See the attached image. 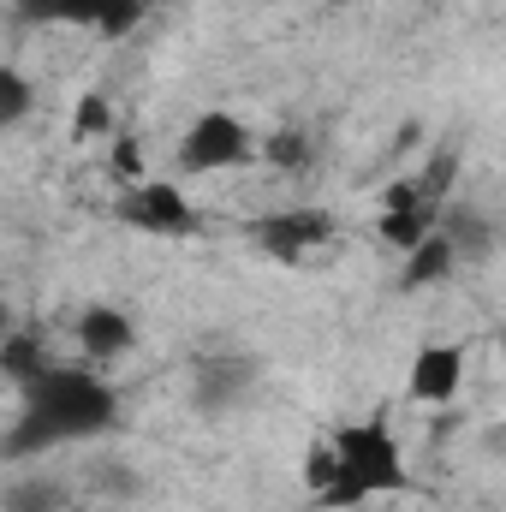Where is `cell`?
<instances>
[{
	"label": "cell",
	"instance_id": "obj_1",
	"mask_svg": "<svg viewBox=\"0 0 506 512\" xmlns=\"http://www.w3.org/2000/svg\"><path fill=\"white\" fill-rule=\"evenodd\" d=\"M120 423V393L84 364H48L30 387H18V417L6 429V459H36L48 447L102 441Z\"/></svg>",
	"mask_w": 506,
	"mask_h": 512
},
{
	"label": "cell",
	"instance_id": "obj_2",
	"mask_svg": "<svg viewBox=\"0 0 506 512\" xmlns=\"http://www.w3.org/2000/svg\"><path fill=\"white\" fill-rule=\"evenodd\" d=\"M334 477L316 489V507L352 512L376 495H405L411 471H405V447L387 429V417H364V423H340L334 435Z\"/></svg>",
	"mask_w": 506,
	"mask_h": 512
},
{
	"label": "cell",
	"instance_id": "obj_3",
	"mask_svg": "<svg viewBox=\"0 0 506 512\" xmlns=\"http://www.w3.org/2000/svg\"><path fill=\"white\" fill-rule=\"evenodd\" d=\"M256 155H262V143H256L251 126H245L239 114H227V108H209V114H197V120H191V131L179 137V149H173L179 173H191V179H209V173L251 167Z\"/></svg>",
	"mask_w": 506,
	"mask_h": 512
},
{
	"label": "cell",
	"instance_id": "obj_4",
	"mask_svg": "<svg viewBox=\"0 0 506 512\" xmlns=\"http://www.w3.org/2000/svg\"><path fill=\"white\" fill-rule=\"evenodd\" d=\"M114 221L143 233V239H191L203 221L191 209V197L173 179H131L126 191L114 197Z\"/></svg>",
	"mask_w": 506,
	"mask_h": 512
},
{
	"label": "cell",
	"instance_id": "obj_5",
	"mask_svg": "<svg viewBox=\"0 0 506 512\" xmlns=\"http://www.w3.org/2000/svg\"><path fill=\"white\" fill-rule=\"evenodd\" d=\"M256 382H262L256 352H197L191 358V405L203 417H227V411L251 405Z\"/></svg>",
	"mask_w": 506,
	"mask_h": 512
},
{
	"label": "cell",
	"instance_id": "obj_6",
	"mask_svg": "<svg viewBox=\"0 0 506 512\" xmlns=\"http://www.w3.org/2000/svg\"><path fill=\"white\" fill-rule=\"evenodd\" d=\"M251 245L268 262H304L310 251H322V245H334V215L328 209H268V215H256L251 227Z\"/></svg>",
	"mask_w": 506,
	"mask_h": 512
},
{
	"label": "cell",
	"instance_id": "obj_7",
	"mask_svg": "<svg viewBox=\"0 0 506 512\" xmlns=\"http://www.w3.org/2000/svg\"><path fill=\"white\" fill-rule=\"evenodd\" d=\"M441 209H447V203H441L423 179H399V185H387V197H381V239H387L393 251H417L423 239H435Z\"/></svg>",
	"mask_w": 506,
	"mask_h": 512
},
{
	"label": "cell",
	"instance_id": "obj_8",
	"mask_svg": "<svg viewBox=\"0 0 506 512\" xmlns=\"http://www.w3.org/2000/svg\"><path fill=\"white\" fill-rule=\"evenodd\" d=\"M459 382H465V352H459V346H447V340L417 346V358H411V370H405V393H411V399L447 405V399L459 393Z\"/></svg>",
	"mask_w": 506,
	"mask_h": 512
},
{
	"label": "cell",
	"instance_id": "obj_9",
	"mask_svg": "<svg viewBox=\"0 0 506 512\" xmlns=\"http://www.w3.org/2000/svg\"><path fill=\"white\" fill-rule=\"evenodd\" d=\"M131 346H137V322H131L120 304H90L84 316H78V352H90V358H126Z\"/></svg>",
	"mask_w": 506,
	"mask_h": 512
},
{
	"label": "cell",
	"instance_id": "obj_10",
	"mask_svg": "<svg viewBox=\"0 0 506 512\" xmlns=\"http://www.w3.org/2000/svg\"><path fill=\"white\" fill-rule=\"evenodd\" d=\"M441 233H447V245L459 251V262H489L495 245H501V227H495L483 209H465V203H447V209H441Z\"/></svg>",
	"mask_w": 506,
	"mask_h": 512
},
{
	"label": "cell",
	"instance_id": "obj_11",
	"mask_svg": "<svg viewBox=\"0 0 506 512\" xmlns=\"http://www.w3.org/2000/svg\"><path fill=\"white\" fill-rule=\"evenodd\" d=\"M453 268H459V251H453V245H447V233L435 227V239H423L417 251H405L399 286H405V292H423V286H441Z\"/></svg>",
	"mask_w": 506,
	"mask_h": 512
},
{
	"label": "cell",
	"instance_id": "obj_12",
	"mask_svg": "<svg viewBox=\"0 0 506 512\" xmlns=\"http://www.w3.org/2000/svg\"><path fill=\"white\" fill-rule=\"evenodd\" d=\"M12 18L18 24H84V30H96L102 0H12Z\"/></svg>",
	"mask_w": 506,
	"mask_h": 512
},
{
	"label": "cell",
	"instance_id": "obj_13",
	"mask_svg": "<svg viewBox=\"0 0 506 512\" xmlns=\"http://www.w3.org/2000/svg\"><path fill=\"white\" fill-rule=\"evenodd\" d=\"M6 512H72V501H66V489L48 483V477H18V483L6 489Z\"/></svg>",
	"mask_w": 506,
	"mask_h": 512
},
{
	"label": "cell",
	"instance_id": "obj_14",
	"mask_svg": "<svg viewBox=\"0 0 506 512\" xmlns=\"http://www.w3.org/2000/svg\"><path fill=\"white\" fill-rule=\"evenodd\" d=\"M0 370H6V382H12V387H30L42 370H48V352H42L30 334H12V340H6V352H0Z\"/></svg>",
	"mask_w": 506,
	"mask_h": 512
},
{
	"label": "cell",
	"instance_id": "obj_15",
	"mask_svg": "<svg viewBox=\"0 0 506 512\" xmlns=\"http://www.w3.org/2000/svg\"><path fill=\"white\" fill-rule=\"evenodd\" d=\"M262 161H268V167H280V173H298V167H310V137H304L298 126L274 131V137L262 143Z\"/></svg>",
	"mask_w": 506,
	"mask_h": 512
},
{
	"label": "cell",
	"instance_id": "obj_16",
	"mask_svg": "<svg viewBox=\"0 0 506 512\" xmlns=\"http://www.w3.org/2000/svg\"><path fill=\"white\" fill-rule=\"evenodd\" d=\"M143 12H149V0H102L96 36H102V42H126L131 30L143 24Z\"/></svg>",
	"mask_w": 506,
	"mask_h": 512
},
{
	"label": "cell",
	"instance_id": "obj_17",
	"mask_svg": "<svg viewBox=\"0 0 506 512\" xmlns=\"http://www.w3.org/2000/svg\"><path fill=\"white\" fill-rule=\"evenodd\" d=\"M30 120V78L18 66L0 72V126H24Z\"/></svg>",
	"mask_w": 506,
	"mask_h": 512
},
{
	"label": "cell",
	"instance_id": "obj_18",
	"mask_svg": "<svg viewBox=\"0 0 506 512\" xmlns=\"http://www.w3.org/2000/svg\"><path fill=\"white\" fill-rule=\"evenodd\" d=\"M114 126V108H108V96H78V108H72V137H96V131Z\"/></svg>",
	"mask_w": 506,
	"mask_h": 512
},
{
	"label": "cell",
	"instance_id": "obj_19",
	"mask_svg": "<svg viewBox=\"0 0 506 512\" xmlns=\"http://www.w3.org/2000/svg\"><path fill=\"white\" fill-rule=\"evenodd\" d=\"M114 161H120L126 179H137V143H131V137H120V155H114Z\"/></svg>",
	"mask_w": 506,
	"mask_h": 512
}]
</instances>
